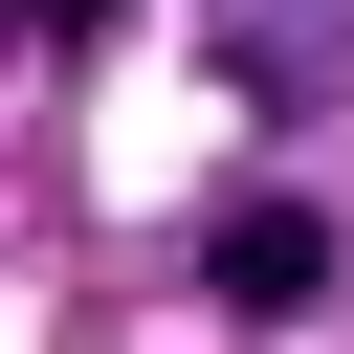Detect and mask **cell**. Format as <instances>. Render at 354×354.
Masks as SVG:
<instances>
[{"mask_svg":"<svg viewBox=\"0 0 354 354\" xmlns=\"http://www.w3.org/2000/svg\"><path fill=\"white\" fill-rule=\"evenodd\" d=\"M221 66H243L266 111H332V88H354V0H221Z\"/></svg>","mask_w":354,"mask_h":354,"instance_id":"2","label":"cell"},{"mask_svg":"<svg viewBox=\"0 0 354 354\" xmlns=\"http://www.w3.org/2000/svg\"><path fill=\"white\" fill-rule=\"evenodd\" d=\"M199 288H221V310H310V288H332V221H310V199H221V221H199Z\"/></svg>","mask_w":354,"mask_h":354,"instance_id":"1","label":"cell"},{"mask_svg":"<svg viewBox=\"0 0 354 354\" xmlns=\"http://www.w3.org/2000/svg\"><path fill=\"white\" fill-rule=\"evenodd\" d=\"M22 44H111V0H22Z\"/></svg>","mask_w":354,"mask_h":354,"instance_id":"3","label":"cell"}]
</instances>
